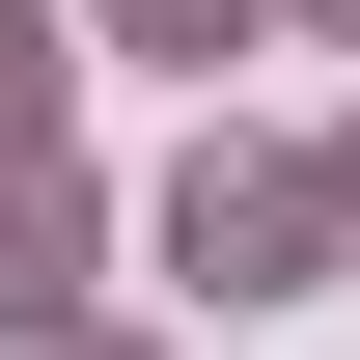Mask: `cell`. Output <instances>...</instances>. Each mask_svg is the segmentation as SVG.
I'll return each mask as SVG.
<instances>
[{
  "mask_svg": "<svg viewBox=\"0 0 360 360\" xmlns=\"http://www.w3.org/2000/svg\"><path fill=\"white\" fill-rule=\"evenodd\" d=\"M111 28H139V56H222V28H250V0H111Z\"/></svg>",
  "mask_w": 360,
  "mask_h": 360,
  "instance_id": "obj_2",
  "label": "cell"
},
{
  "mask_svg": "<svg viewBox=\"0 0 360 360\" xmlns=\"http://www.w3.org/2000/svg\"><path fill=\"white\" fill-rule=\"evenodd\" d=\"M333 28H360V0H333Z\"/></svg>",
  "mask_w": 360,
  "mask_h": 360,
  "instance_id": "obj_4",
  "label": "cell"
},
{
  "mask_svg": "<svg viewBox=\"0 0 360 360\" xmlns=\"http://www.w3.org/2000/svg\"><path fill=\"white\" fill-rule=\"evenodd\" d=\"M28 111H56V28H28V0H0V139H28Z\"/></svg>",
  "mask_w": 360,
  "mask_h": 360,
  "instance_id": "obj_3",
  "label": "cell"
},
{
  "mask_svg": "<svg viewBox=\"0 0 360 360\" xmlns=\"http://www.w3.org/2000/svg\"><path fill=\"white\" fill-rule=\"evenodd\" d=\"M167 250L222 277V305H277V277H305V194H277V167H194V194H167Z\"/></svg>",
  "mask_w": 360,
  "mask_h": 360,
  "instance_id": "obj_1",
  "label": "cell"
}]
</instances>
